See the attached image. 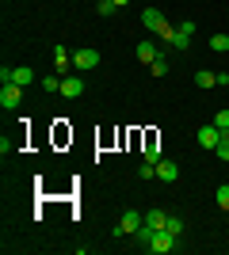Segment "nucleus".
Returning <instances> with one entry per match:
<instances>
[{"mask_svg":"<svg viewBox=\"0 0 229 255\" xmlns=\"http://www.w3.org/2000/svg\"><path fill=\"white\" fill-rule=\"evenodd\" d=\"M214 152H218V156L229 164V133H222V141H218V149H214Z\"/></svg>","mask_w":229,"mask_h":255,"instance_id":"nucleus-21","label":"nucleus"},{"mask_svg":"<svg viewBox=\"0 0 229 255\" xmlns=\"http://www.w3.org/2000/svg\"><path fill=\"white\" fill-rule=\"evenodd\" d=\"M138 175H142V179H157V164H149V160H145L142 168H138Z\"/></svg>","mask_w":229,"mask_h":255,"instance_id":"nucleus-23","label":"nucleus"},{"mask_svg":"<svg viewBox=\"0 0 229 255\" xmlns=\"http://www.w3.org/2000/svg\"><path fill=\"white\" fill-rule=\"evenodd\" d=\"M168 233H172V236H184V221H180L176 213H168Z\"/></svg>","mask_w":229,"mask_h":255,"instance_id":"nucleus-19","label":"nucleus"},{"mask_svg":"<svg viewBox=\"0 0 229 255\" xmlns=\"http://www.w3.org/2000/svg\"><path fill=\"white\" fill-rule=\"evenodd\" d=\"M218 141H222V129L214 126V122L199 129V145H203V149H210V152H214V149H218Z\"/></svg>","mask_w":229,"mask_h":255,"instance_id":"nucleus-5","label":"nucleus"},{"mask_svg":"<svg viewBox=\"0 0 229 255\" xmlns=\"http://www.w3.org/2000/svg\"><path fill=\"white\" fill-rule=\"evenodd\" d=\"M149 73H153V76H164V73H168V61H164V57H157V61L149 65Z\"/></svg>","mask_w":229,"mask_h":255,"instance_id":"nucleus-24","label":"nucleus"},{"mask_svg":"<svg viewBox=\"0 0 229 255\" xmlns=\"http://www.w3.org/2000/svg\"><path fill=\"white\" fill-rule=\"evenodd\" d=\"M195 84H199V88H214V84H218V73H210V69H199V73H195Z\"/></svg>","mask_w":229,"mask_h":255,"instance_id":"nucleus-14","label":"nucleus"},{"mask_svg":"<svg viewBox=\"0 0 229 255\" xmlns=\"http://www.w3.org/2000/svg\"><path fill=\"white\" fill-rule=\"evenodd\" d=\"M115 8H119V4H115V0H99V4H96V11H99V19H107V15H115Z\"/></svg>","mask_w":229,"mask_h":255,"instance_id":"nucleus-16","label":"nucleus"},{"mask_svg":"<svg viewBox=\"0 0 229 255\" xmlns=\"http://www.w3.org/2000/svg\"><path fill=\"white\" fill-rule=\"evenodd\" d=\"M214 198H218L222 213H229V183H222V187H218V194H214Z\"/></svg>","mask_w":229,"mask_h":255,"instance_id":"nucleus-17","label":"nucleus"},{"mask_svg":"<svg viewBox=\"0 0 229 255\" xmlns=\"http://www.w3.org/2000/svg\"><path fill=\"white\" fill-rule=\"evenodd\" d=\"M157 38H161V42H168V46H172V38H176V27H168V23H164L161 31H157Z\"/></svg>","mask_w":229,"mask_h":255,"instance_id":"nucleus-22","label":"nucleus"},{"mask_svg":"<svg viewBox=\"0 0 229 255\" xmlns=\"http://www.w3.org/2000/svg\"><path fill=\"white\" fill-rule=\"evenodd\" d=\"M69 53H65V46H54V73L57 76H69Z\"/></svg>","mask_w":229,"mask_h":255,"instance_id":"nucleus-11","label":"nucleus"},{"mask_svg":"<svg viewBox=\"0 0 229 255\" xmlns=\"http://www.w3.org/2000/svg\"><path fill=\"white\" fill-rule=\"evenodd\" d=\"M164 23H168V19H164V15H161L157 8H145V11H142V27H145V31H153V34H157V31L164 27Z\"/></svg>","mask_w":229,"mask_h":255,"instance_id":"nucleus-9","label":"nucleus"},{"mask_svg":"<svg viewBox=\"0 0 229 255\" xmlns=\"http://www.w3.org/2000/svg\"><path fill=\"white\" fill-rule=\"evenodd\" d=\"M73 65H76V69H96V65H99V53L92 50V46H84V50L73 53Z\"/></svg>","mask_w":229,"mask_h":255,"instance_id":"nucleus-8","label":"nucleus"},{"mask_svg":"<svg viewBox=\"0 0 229 255\" xmlns=\"http://www.w3.org/2000/svg\"><path fill=\"white\" fill-rule=\"evenodd\" d=\"M19 99H23V88L19 84H4V88H0V107H4V111H15Z\"/></svg>","mask_w":229,"mask_h":255,"instance_id":"nucleus-3","label":"nucleus"},{"mask_svg":"<svg viewBox=\"0 0 229 255\" xmlns=\"http://www.w3.org/2000/svg\"><path fill=\"white\" fill-rule=\"evenodd\" d=\"M115 4H119V8H122V4H130V0H115Z\"/></svg>","mask_w":229,"mask_h":255,"instance_id":"nucleus-25","label":"nucleus"},{"mask_svg":"<svg viewBox=\"0 0 229 255\" xmlns=\"http://www.w3.org/2000/svg\"><path fill=\"white\" fill-rule=\"evenodd\" d=\"M214 126H218L222 133H229V111H218V115H214Z\"/></svg>","mask_w":229,"mask_h":255,"instance_id":"nucleus-20","label":"nucleus"},{"mask_svg":"<svg viewBox=\"0 0 229 255\" xmlns=\"http://www.w3.org/2000/svg\"><path fill=\"white\" fill-rule=\"evenodd\" d=\"M157 57H161V50H157V46H153V42H138V61L153 65V61H157Z\"/></svg>","mask_w":229,"mask_h":255,"instance_id":"nucleus-13","label":"nucleus"},{"mask_svg":"<svg viewBox=\"0 0 229 255\" xmlns=\"http://www.w3.org/2000/svg\"><path fill=\"white\" fill-rule=\"evenodd\" d=\"M191 38H195V23L187 19V23H180V27H176V38H172V50H187V46H191Z\"/></svg>","mask_w":229,"mask_h":255,"instance_id":"nucleus-4","label":"nucleus"},{"mask_svg":"<svg viewBox=\"0 0 229 255\" xmlns=\"http://www.w3.org/2000/svg\"><path fill=\"white\" fill-rule=\"evenodd\" d=\"M42 92H61V76H42Z\"/></svg>","mask_w":229,"mask_h":255,"instance_id":"nucleus-18","label":"nucleus"},{"mask_svg":"<svg viewBox=\"0 0 229 255\" xmlns=\"http://www.w3.org/2000/svg\"><path fill=\"white\" fill-rule=\"evenodd\" d=\"M145 229H153V233H157V229H168V213L164 210H149L145 213Z\"/></svg>","mask_w":229,"mask_h":255,"instance_id":"nucleus-12","label":"nucleus"},{"mask_svg":"<svg viewBox=\"0 0 229 255\" xmlns=\"http://www.w3.org/2000/svg\"><path fill=\"white\" fill-rule=\"evenodd\" d=\"M157 179L161 183H176L180 179V164H176V160H157Z\"/></svg>","mask_w":229,"mask_h":255,"instance_id":"nucleus-7","label":"nucleus"},{"mask_svg":"<svg viewBox=\"0 0 229 255\" xmlns=\"http://www.w3.org/2000/svg\"><path fill=\"white\" fill-rule=\"evenodd\" d=\"M11 84H19V88H31V84H34V73L27 69V65H11Z\"/></svg>","mask_w":229,"mask_h":255,"instance_id":"nucleus-10","label":"nucleus"},{"mask_svg":"<svg viewBox=\"0 0 229 255\" xmlns=\"http://www.w3.org/2000/svg\"><path fill=\"white\" fill-rule=\"evenodd\" d=\"M142 221H145V217H142V213H134V210H126V213H122V221L119 225H115V236H126V233H138V229H142Z\"/></svg>","mask_w":229,"mask_h":255,"instance_id":"nucleus-2","label":"nucleus"},{"mask_svg":"<svg viewBox=\"0 0 229 255\" xmlns=\"http://www.w3.org/2000/svg\"><path fill=\"white\" fill-rule=\"evenodd\" d=\"M145 248H149L153 255H168V252H176V248H180V236H172L168 229H157V233L149 236V244H145Z\"/></svg>","mask_w":229,"mask_h":255,"instance_id":"nucleus-1","label":"nucleus"},{"mask_svg":"<svg viewBox=\"0 0 229 255\" xmlns=\"http://www.w3.org/2000/svg\"><path fill=\"white\" fill-rule=\"evenodd\" d=\"M210 50H214V53H226L229 50V34H214V38H210Z\"/></svg>","mask_w":229,"mask_h":255,"instance_id":"nucleus-15","label":"nucleus"},{"mask_svg":"<svg viewBox=\"0 0 229 255\" xmlns=\"http://www.w3.org/2000/svg\"><path fill=\"white\" fill-rule=\"evenodd\" d=\"M57 96H65V99L84 96V80H80V76H61V92H57Z\"/></svg>","mask_w":229,"mask_h":255,"instance_id":"nucleus-6","label":"nucleus"}]
</instances>
